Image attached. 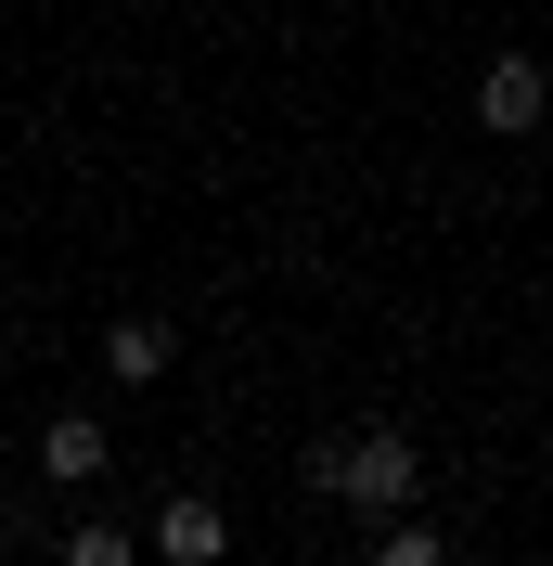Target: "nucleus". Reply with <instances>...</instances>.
Masks as SVG:
<instances>
[{"label": "nucleus", "mask_w": 553, "mask_h": 566, "mask_svg": "<svg viewBox=\"0 0 553 566\" xmlns=\"http://www.w3.org/2000/svg\"><path fill=\"white\" fill-rule=\"evenodd\" d=\"M322 502H347V515H413V490H425V451L399 438V424H347V438H310V463H296Z\"/></svg>", "instance_id": "f257e3e1"}, {"label": "nucleus", "mask_w": 553, "mask_h": 566, "mask_svg": "<svg viewBox=\"0 0 553 566\" xmlns=\"http://www.w3.org/2000/svg\"><path fill=\"white\" fill-rule=\"evenodd\" d=\"M142 541H155V554H168V566H219V554H232V515H219L207 490H168V502H155V528H142Z\"/></svg>", "instance_id": "7ed1b4c3"}, {"label": "nucleus", "mask_w": 553, "mask_h": 566, "mask_svg": "<svg viewBox=\"0 0 553 566\" xmlns=\"http://www.w3.org/2000/svg\"><path fill=\"white\" fill-rule=\"evenodd\" d=\"M477 129H489V142H528V129H553V65L502 52V65L477 77Z\"/></svg>", "instance_id": "f03ea898"}, {"label": "nucleus", "mask_w": 553, "mask_h": 566, "mask_svg": "<svg viewBox=\"0 0 553 566\" xmlns=\"http://www.w3.org/2000/svg\"><path fill=\"white\" fill-rule=\"evenodd\" d=\"M374 566H450V528H425V515H386V528H374Z\"/></svg>", "instance_id": "423d86ee"}, {"label": "nucleus", "mask_w": 553, "mask_h": 566, "mask_svg": "<svg viewBox=\"0 0 553 566\" xmlns=\"http://www.w3.org/2000/svg\"><path fill=\"white\" fill-rule=\"evenodd\" d=\"M168 360H180V335H168V322H155V310H129V322H104V374H116V387H155V374H168Z\"/></svg>", "instance_id": "39448f33"}, {"label": "nucleus", "mask_w": 553, "mask_h": 566, "mask_svg": "<svg viewBox=\"0 0 553 566\" xmlns=\"http://www.w3.org/2000/svg\"><path fill=\"white\" fill-rule=\"evenodd\" d=\"M142 554H155V541H142V528H104V515L65 528V566H142Z\"/></svg>", "instance_id": "0eeeda50"}, {"label": "nucleus", "mask_w": 553, "mask_h": 566, "mask_svg": "<svg viewBox=\"0 0 553 566\" xmlns=\"http://www.w3.org/2000/svg\"><path fill=\"white\" fill-rule=\"evenodd\" d=\"M104 463H116V438L91 412H52V424H39V476H52V490H91Z\"/></svg>", "instance_id": "20e7f679"}]
</instances>
